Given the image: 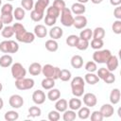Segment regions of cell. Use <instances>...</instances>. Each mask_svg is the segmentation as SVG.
<instances>
[{
	"label": "cell",
	"instance_id": "53",
	"mask_svg": "<svg viewBox=\"0 0 121 121\" xmlns=\"http://www.w3.org/2000/svg\"><path fill=\"white\" fill-rule=\"evenodd\" d=\"M109 70L107 69V68H105V67H101V68H99L98 70H97V77L99 78H101V79H103L108 74H109Z\"/></svg>",
	"mask_w": 121,
	"mask_h": 121
},
{
	"label": "cell",
	"instance_id": "19",
	"mask_svg": "<svg viewBox=\"0 0 121 121\" xmlns=\"http://www.w3.org/2000/svg\"><path fill=\"white\" fill-rule=\"evenodd\" d=\"M68 108V102L66 99L64 98H59L58 100H56V104H55V109L60 112H63L64 111H66Z\"/></svg>",
	"mask_w": 121,
	"mask_h": 121
},
{
	"label": "cell",
	"instance_id": "12",
	"mask_svg": "<svg viewBox=\"0 0 121 121\" xmlns=\"http://www.w3.org/2000/svg\"><path fill=\"white\" fill-rule=\"evenodd\" d=\"M99 111L102 113L104 118L111 117L113 114V112H114V109H113L112 104H103Z\"/></svg>",
	"mask_w": 121,
	"mask_h": 121
},
{
	"label": "cell",
	"instance_id": "61",
	"mask_svg": "<svg viewBox=\"0 0 121 121\" xmlns=\"http://www.w3.org/2000/svg\"><path fill=\"white\" fill-rule=\"evenodd\" d=\"M118 116L121 117V109H120V108L118 109Z\"/></svg>",
	"mask_w": 121,
	"mask_h": 121
},
{
	"label": "cell",
	"instance_id": "43",
	"mask_svg": "<svg viewBox=\"0 0 121 121\" xmlns=\"http://www.w3.org/2000/svg\"><path fill=\"white\" fill-rule=\"evenodd\" d=\"M85 70L90 72V73H94L97 70V66H96V62H95L94 60H89L86 62L85 64Z\"/></svg>",
	"mask_w": 121,
	"mask_h": 121
},
{
	"label": "cell",
	"instance_id": "20",
	"mask_svg": "<svg viewBox=\"0 0 121 121\" xmlns=\"http://www.w3.org/2000/svg\"><path fill=\"white\" fill-rule=\"evenodd\" d=\"M99 79H100V78L97 77V75H95V74H94V73L88 72V73L84 76V81L87 82V83L90 84V85H95V84H96V83L99 81Z\"/></svg>",
	"mask_w": 121,
	"mask_h": 121
},
{
	"label": "cell",
	"instance_id": "56",
	"mask_svg": "<svg viewBox=\"0 0 121 121\" xmlns=\"http://www.w3.org/2000/svg\"><path fill=\"white\" fill-rule=\"evenodd\" d=\"M110 3L112 6H114V7H117L121 4V0H110Z\"/></svg>",
	"mask_w": 121,
	"mask_h": 121
},
{
	"label": "cell",
	"instance_id": "1",
	"mask_svg": "<svg viewBox=\"0 0 121 121\" xmlns=\"http://www.w3.org/2000/svg\"><path fill=\"white\" fill-rule=\"evenodd\" d=\"M84 86H85V81L83 78L81 77H75L72 81H71V89H72V94L76 97H79L83 95L84 93Z\"/></svg>",
	"mask_w": 121,
	"mask_h": 121
},
{
	"label": "cell",
	"instance_id": "49",
	"mask_svg": "<svg viewBox=\"0 0 121 121\" xmlns=\"http://www.w3.org/2000/svg\"><path fill=\"white\" fill-rule=\"evenodd\" d=\"M60 118V112H58L57 110L49 112V113H48V119L50 121H58Z\"/></svg>",
	"mask_w": 121,
	"mask_h": 121
},
{
	"label": "cell",
	"instance_id": "14",
	"mask_svg": "<svg viewBox=\"0 0 121 121\" xmlns=\"http://www.w3.org/2000/svg\"><path fill=\"white\" fill-rule=\"evenodd\" d=\"M106 65H107V69L110 71V72H113L117 69L118 67V59L116 56H111L108 60L106 61Z\"/></svg>",
	"mask_w": 121,
	"mask_h": 121
},
{
	"label": "cell",
	"instance_id": "10",
	"mask_svg": "<svg viewBox=\"0 0 121 121\" xmlns=\"http://www.w3.org/2000/svg\"><path fill=\"white\" fill-rule=\"evenodd\" d=\"M32 100L35 104L41 105L45 101V94L42 90H36L32 94Z\"/></svg>",
	"mask_w": 121,
	"mask_h": 121
},
{
	"label": "cell",
	"instance_id": "35",
	"mask_svg": "<svg viewBox=\"0 0 121 121\" xmlns=\"http://www.w3.org/2000/svg\"><path fill=\"white\" fill-rule=\"evenodd\" d=\"M60 14V10L59 9H57L56 7H54L53 5L48 7L47 9H46V15H49V16H52L54 18H58Z\"/></svg>",
	"mask_w": 121,
	"mask_h": 121
},
{
	"label": "cell",
	"instance_id": "60",
	"mask_svg": "<svg viewBox=\"0 0 121 121\" xmlns=\"http://www.w3.org/2000/svg\"><path fill=\"white\" fill-rule=\"evenodd\" d=\"M3 27H4V24H3V22L0 20V30H2Z\"/></svg>",
	"mask_w": 121,
	"mask_h": 121
},
{
	"label": "cell",
	"instance_id": "4",
	"mask_svg": "<svg viewBox=\"0 0 121 121\" xmlns=\"http://www.w3.org/2000/svg\"><path fill=\"white\" fill-rule=\"evenodd\" d=\"M60 23L64 26H72L74 23V16L70 9L64 8L60 11Z\"/></svg>",
	"mask_w": 121,
	"mask_h": 121
},
{
	"label": "cell",
	"instance_id": "38",
	"mask_svg": "<svg viewBox=\"0 0 121 121\" xmlns=\"http://www.w3.org/2000/svg\"><path fill=\"white\" fill-rule=\"evenodd\" d=\"M78 40H79V37L78 36L72 34V35H69L66 38V43H67V45H69L71 47H75L77 45Z\"/></svg>",
	"mask_w": 121,
	"mask_h": 121
},
{
	"label": "cell",
	"instance_id": "42",
	"mask_svg": "<svg viewBox=\"0 0 121 121\" xmlns=\"http://www.w3.org/2000/svg\"><path fill=\"white\" fill-rule=\"evenodd\" d=\"M89 41H86V40H83V39H80L79 38V40H78V43H77V45H76V47L78 49V50H86L88 47H89Z\"/></svg>",
	"mask_w": 121,
	"mask_h": 121
},
{
	"label": "cell",
	"instance_id": "29",
	"mask_svg": "<svg viewBox=\"0 0 121 121\" xmlns=\"http://www.w3.org/2000/svg\"><path fill=\"white\" fill-rule=\"evenodd\" d=\"M19 50V44L12 40H8V53L13 54Z\"/></svg>",
	"mask_w": 121,
	"mask_h": 121
},
{
	"label": "cell",
	"instance_id": "58",
	"mask_svg": "<svg viewBox=\"0 0 121 121\" xmlns=\"http://www.w3.org/2000/svg\"><path fill=\"white\" fill-rule=\"evenodd\" d=\"M3 106H4V101H3V99L0 97V110L3 108Z\"/></svg>",
	"mask_w": 121,
	"mask_h": 121
},
{
	"label": "cell",
	"instance_id": "17",
	"mask_svg": "<svg viewBox=\"0 0 121 121\" xmlns=\"http://www.w3.org/2000/svg\"><path fill=\"white\" fill-rule=\"evenodd\" d=\"M62 35H63V30L60 26H53L49 30V36L53 40H58V39L61 38Z\"/></svg>",
	"mask_w": 121,
	"mask_h": 121
},
{
	"label": "cell",
	"instance_id": "15",
	"mask_svg": "<svg viewBox=\"0 0 121 121\" xmlns=\"http://www.w3.org/2000/svg\"><path fill=\"white\" fill-rule=\"evenodd\" d=\"M85 10H86V8H85L84 4H81V3H78V2L74 3L71 7L72 13H74L76 15H81L85 12Z\"/></svg>",
	"mask_w": 121,
	"mask_h": 121
},
{
	"label": "cell",
	"instance_id": "27",
	"mask_svg": "<svg viewBox=\"0 0 121 121\" xmlns=\"http://www.w3.org/2000/svg\"><path fill=\"white\" fill-rule=\"evenodd\" d=\"M45 48L50 52H56L59 48V44H58L56 40L50 39V40H47L45 42Z\"/></svg>",
	"mask_w": 121,
	"mask_h": 121
},
{
	"label": "cell",
	"instance_id": "33",
	"mask_svg": "<svg viewBox=\"0 0 121 121\" xmlns=\"http://www.w3.org/2000/svg\"><path fill=\"white\" fill-rule=\"evenodd\" d=\"M1 34L4 38H10L13 36L14 34V30H13V27L12 26H7L5 27H3V29L1 30Z\"/></svg>",
	"mask_w": 121,
	"mask_h": 121
},
{
	"label": "cell",
	"instance_id": "7",
	"mask_svg": "<svg viewBox=\"0 0 121 121\" xmlns=\"http://www.w3.org/2000/svg\"><path fill=\"white\" fill-rule=\"evenodd\" d=\"M15 36H16V40L18 42L25 43H30L35 40V34L32 32H28L26 30L20 34H17Z\"/></svg>",
	"mask_w": 121,
	"mask_h": 121
},
{
	"label": "cell",
	"instance_id": "24",
	"mask_svg": "<svg viewBox=\"0 0 121 121\" xmlns=\"http://www.w3.org/2000/svg\"><path fill=\"white\" fill-rule=\"evenodd\" d=\"M60 97V91L56 88H52L47 93V98L50 101H56Z\"/></svg>",
	"mask_w": 121,
	"mask_h": 121
},
{
	"label": "cell",
	"instance_id": "50",
	"mask_svg": "<svg viewBox=\"0 0 121 121\" xmlns=\"http://www.w3.org/2000/svg\"><path fill=\"white\" fill-rule=\"evenodd\" d=\"M1 13H13V7L11 4L7 3L1 8Z\"/></svg>",
	"mask_w": 121,
	"mask_h": 121
},
{
	"label": "cell",
	"instance_id": "64",
	"mask_svg": "<svg viewBox=\"0 0 121 121\" xmlns=\"http://www.w3.org/2000/svg\"><path fill=\"white\" fill-rule=\"evenodd\" d=\"M7 1H14V0H7Z\"/></svg>",
	"mask_w": 121,
	"mask_h": 121
},
{
	"label": "cell",
	"instance_id": "39",
	"mask_svg": "<svg viewBox=\"0 0 121 121\" xmlns=\"http://www.w3.org/2000/svg\"><path fill=\"white\" fill-rule=\"evenodd\" d=\"M104 44V42L102 39H92L91 41V47L95 50H98V49H101L102 46Z\"/></svg>",
	"mask_w": 121,
	"mask_h": 121
},
{
	"label": "cell",
	"instance_id": "11",
	"mask_svg": "<svg viewBox=\"0 0 121 121\" xmlns=\"http://www.w3.org/2000/svg\"><path fill=\"white\" fill-rule=\"evenodd\" d=\"M87 25V18L84 15H78L74 17V23L73 26L77 29H82L86 26Z\"/></svg>",
	"mask_w": 121,
	"mask_h": 121
},
{
	"label": "cell",
	"instance_id": "30",
	"mask_svg": "<svg viewBox=\"0 0 121 121\" xmlns=\"http://www.w3.org/2000/svg\"><path fill=\"white\" fill-rule=\"evenodd\" d=\"M63 112H64V113H63L62 118H63L64 121H73V120H75L76 117H77L76 111H73V110H68V111H67V110H66V111H64Z\"/></svg>",
	"mask_w": 121,
	"mask_h": 121
},
{
	"label": "cell",
	"instance_id": "62",
	"mask_svg": "<svg viewBox=\"0 0 121 121\" xmlns=\"http://www.w3.org/2000/svg\"><path fill=\"white\" fill-rule=\"evenodd\" d=\"M2 89H3V85H2V83L0 82V93L2 92Z\"/></svg>",
	"mask_w": 121,
	"mask_h": 121
},
{
	"label": "cell",
	"instance_id": "36",
	"mask_svg": "<svg viewBox=\"0 0 121 121\" xmlns=\"http://www.w3.org/2000/svg\"><path fill=\"white\" fill-rule=\"evenodd\" d=\"M4 117L7 121H15L19 118V113L16 111H8L5 113Z\"/></svg>",
	"mask_w": 121,
	"mask_h": 121
},
{
	"label": "cell",
	"instance_id": "25",
	"mask_svg": "<svg viewBox=\"0 0 121 121\" xmlns=\"http://www.w3.org/2000/svg\"><path fill=\"white\" fill-rule=\"evenodd\" d=\"M55 86V79L52 78H44L42 80V87L44 90H50Z\"/></svg>",
	"mask_w": 121,
	"mask_h": 121
},
{
	"label": "cell",
	"instance_id": "48",
	"mask_svg": "<svg viewBox=\"0 0 121 121\" xmlns=\"http://www.w3.org/2000/svg\"><path fill=\"white\" fill-rule=\"evenodd\" d=\"M12 27H13V30H14V34H15V35H17V34H20V33H22V32L26 31V28H25V26H24L22 24H20V23H15V24H13Z\"/></svg>",
	"mask_w": 121,
	"mask_h": 121
},
{
	"label": "cell",
	"instance_id": "2",
	"mask_svg": "<svg viewBox=\"0 0 121 121\" xmlns=\"http://www.w3.org/2000/svg\"><path fill=\"white\" fill-rule=\"evenodd\" d=\"M112 56V53L109 49H103V50H95L93 54V60L96 63H106L108 59Z\"/></svg>",
	"mask_w": 121,
	"mask_h": 121
},
{
	"label": "cell",
	"instance_id": "5",
	"mask_svg": "<svg viewBox=\"0 0 121 121\" xmlns=\"http://www.w3.org/2000/svg\"><path fill=\"white\" fill-rule=\"evenodd\" d=\"M10 72H11V76L15 79L23 78L26 75V70L25 69V67L23 66V64H21L20 62H15V63L11 64Z\"/></svg>",
	"mask_w": 121,
	"mask_h": 121
},
{
	"label": "cell",
	"instance_id": "51",
	"mask_svg": "<svg viewBox=\"0 0 121 121\" xmlns=\"http://www.w3.org/2000/svg\"><path fill=\"white\" fill-rule=\"evenodd\" d=\"M103 81L107 84H112L115 81V76L113 75L112 72H109V74L103 78Z\"/></svg>",
	"mask_w": 121,
	"mask_h": 121
},
{
	"label": "cell",
	"instance_id": "37",
	"mask_svg": "<svg viewBox=\"0 0 121 121\" xmlns=\"http://www.w3.org/2000/svg\"><path fill=\"white\" fill-rule=\"evenodd\" d=\"M59 78L61 81H68L71 78V72L68 69H60L59 74Z\"/></svg>",
	"mask_w": 121,
	"mask_h": 121
},
{
	"label": "cell",
	"instance_id": "40",
	"mask_svg": "<svg viewBox=\"0 0 121 121\" xmlns=\"http://www.w3.org/2000/svg\"><path fill=\"white\" fill-rule=\"evenodd\" d=\"M42 114V110L38 106H32L28 109V116L31 117H38Z\"/></svg>",
	"mask_w": 121,
	"mask_h": 121
},
{
	"label": "cell",
	"instance_id": "46",
	"mask_svg": "<svg viewBox=\"0 0 121 121\" xmlns=\"http://www.w3.org/2000/svg\"><path fill=\"white\" fill-rule=\"evenodd\" d=\"M112 29L115 34H121V20H115L112 26Z\"/></svg>",
	"mask_w": 121,
	"mask_h": 121
},
{
	"label": "cell",
	"instance_id": "26",
	"mask_svg": "<svg viewBox=\"0 0 121 121\" xmlns=\"http://www.w3.org/2000/svg\"><path fill=\"white\" fill-rule=\"evenodd\" d=\"M82 105V102L79 98H71L68 102V107L70 108V110H73V111H78Z\"/></svg>",
	"mask_w": 121,
	"mask_h": 121
},
{
	"label": "cell",
	"instance_id": "34",
	"mask_svg": "<svg viewBox=\"0 0 121 121\" xmlns=\"http://www.w3.org/2000/svg\"><path fill=\"white\" fill-rule=\"evenodd\" d=\"M79 38L86 40V41H90L91 38H93V30L90 28H84L83 30L80 31L79 33Z\"/></svg>",
	"mask_w": 121,
	"mask_h": 121
},
{
	"label": "cell",
	"instance_id": "57",
	"mask_svg": "<svg viewBox=\"0 0 121 121\" xmlns=\"http://www.w3.org/2000/svg\"><path fill=\"white\" fill-rule=\"evenodd\" d=\"M102 1H103V0H91V2H92L93 4H100Z\"/></svg>",
	"mask_w": 121,
	"mask_h": 121
},
{
	"label": "cell",
	"instance_id": "23",
	"mask_svg": "<svg viewBox=\"0 0 121 121\" xmlns=\"http://www.w3.org/2000/svg\"><path fill=\"white\" fill-rule=\"evenodd\" d=\"M12 64V57L9 54H5L2 57H0V66L7 68L9 67Z\"/></svg>",
	"mask_w": 121,
	"mask_h": 121
},
{
	"label": "cell",
	"instance_id": "41",
	"mask_svg": "<svg viewBox=\"0 0 121 121\" xmlns=\"http://www.w3.org/2000/svg\"><path fill=\"white\" fill-rule=\"evenodd\" d=\"M0 20L3 22V24L9 25L12 22L13 20V14L12 13H1Z\"/></svg>",
	"mask_w": 121,
	"mask_h": 121
},
{
	"label": "cell",
	"instance_id": "55",
	"mask_svg": "<svg viewBox=\"0 0 121 121\" xmlns=\"http://www.w3.org/2000/svg\"><path fill=\"white\" fill-rule=\"evenodd\" d=\"M113 16L117 19V20H121V8L119 6H117L114 10H113Z\"/></svg>",
	"mask_w": 121,
	"mask_h": 121
},
{
	"label": "cell",
	"instance_id": "22",
	"mask_svg": "<svg viewBox=\"0 0 121 121\" xmlns=\"http://www.w3.org/2000/svg\"><path fill=\"white\" fill-rule=\"evenodd\" d=\"M42 65L39 62H32L28 67V72L32 76H38L42 73Z\"/></svg>",
	"mask_w": 121,
	"mask_h": 121
},
{
	"label": "cell",
	"instance_id": "44",
	"mask_svg": "<svg viewBox=\"0 0 121 121\" xmlns=\"http://www.w3.org/2000/svg\"><path fill=\"white\" fill-rule=\"evenodd\" d=\"M21 5H22V8L26 10H32L34 8L33 0H22Z\"/></svg>",
	"mask_w": 121,
	"mask_h": 121
},
{
	"label": "cell",
	"instance_id": "31",
	"mask_svg": "<svg viewBox=\"0 0 121 121\" xmlns=\"http://www.w3.org/2000/svg\"><path fill=\"white\" fill-rule=\"evenodd\" d=\"M105 37V29L101 26L95 27L93 30V38L94 39H102Z\"/></svg>",
	"mask_w": 121,
	"mask_h": 121
},
{
	"label": "cell",
	"instance_id": "18",
	"mask_svg": "<svg viewBox=\"0 0 121 121\" xmlns=\"http://www.w3.org/2000/svg\"><path fill=\"white\" fill-rule=\"evenodd\" d=\"M34 34L38 38H44L47 35V29L43 25H37L34 27Z\"/></svg>",
	"mask_w": 121,
	"mask_h": 121
},
{
	"label": "cell",
	"instance_id": "16",
	"mask_svg": "<svg viewBox=\"0 0 121 121\" xmlns=\"http://www.w3.org/2000/svg\"><path fill=\"white\" fill-rule=\"evenodd\" d=\"M120 96H121L120 90L118 88L112 89L111 94H110V102H111V104H112V105L117 104L120 101Z\"/></svg>",
	"mask_w": 121,
	"mask_h": 121
},
{
	"label": "cell",
	"instance_id": "54",
	"mask_svg": "<svg viewBox=\"0 0 121 121\" xmlns=\"http://www.w3.org/2000/svg\"><path fill=\"white\" fill-rule=\"evenodd\" d=\"M53 6L56 7L57 9H59L60 11H61L64 8H66V6H65V2H64L63 0H54V2H53Z\"/></svg>",
	"mask_w": 121,
	"mask_h": 121
},
{
	"label": "cell",
	"instance_id": "47",
	"mask_svg": "<svg viewBox=\"0 0 121 121\" xmlns=\"http://www.w3.org/2000/svg\"><path fill=\"white\" fill-rule=\"evenodd\" d=\"M90 115H91L92 121H102V119L104 118L100 111H94Z\"/></svg>",
	"mask_w": 121,
	"mask_h": 121
},
{
	"label": "cell",
	"instance_id": "9",
	"mask_svg": "<svg viewBox=\"0 0 121 121\" xmlns=\"http://www.w3.org/2000/svg\"><path fill=\"white\" fill-rule=\"evenodd\" d=\"M83 103L89 108H92V107L95 106L96 103H97L96 95L93 93H86L83 95Z\"/></svg>",
	"mask_w": 121,
	"mask_h": 121
},
{
	"label": "cell",
	"instance_id": "52",
	"mask_svg": "<svg viewBox=\"0 0 121 121\" xmlns=\"http://www.w3.org/2000/svg\"><path fill=\"white\" fill-rule=\"evenodd\" d=\"M57 22V18H54L52 16H49V15H45L44 17V23L46 26H53Z\"/></svg>",
	"mask_w": 121,
	"mask_h": 121
},
{
	"label": "cell",
	"instance_id": "21",
	"mask_svg": "<svg viewBox=\"0 0 121 121\" xmlns=\"http://www.w3.org/2000/svg\"><path fill=\"white\" fill-rule=\"evenodd\" d=\"M71 65L76 69H79L83 65V59L80 55H74L71 58Z\"/></svg>",
	"mask_w": 121,
	"mask_h": 121
},
{
	"label": "cell",
	"instance_id": "32",
	"mask_svg": "<svg viewBox=\"0 0 121 121\" xmlns=\"http://www.w3.org/2000/svg\"><path fill=\"white\" fill-rule=\"evenodd\" d=\"M26 12L23 8H16L13 10V18H15L17 21H21L25 18Z\"/></svg>",
	"mask_w": 121,
	"mask_h": 121
},
{
	"label": "cell",
	"instance_id": "63",
	"mask_svg": "<svg viewBox=\"0 0 121 121\" xmlns=\"http://www.w3.org/2000/svg\"><path fill=\"white\" fill-rule=\"evenodd\" d=\"M1 4H2V1H1V0H0V6H1Z\"/></svg>",
	"mask_w": 121,
	"mask_h": 121
},
{
	"label": "cell",
	"instance_id": "8",
	"mask_svg": "<svg viewBox=\"0 0 121 121\" xmlns=\"http://www.w3.org/2000/svg\"><path fill=\"white\" fill-rule=\"evenodd\" d=\"M9 104L13 109H19L24 105V99L20 95H12L9 98Z\"/></svg>",
	"mask_w": 121,
	"mask_h": 121
},
{
	"label": "cell",
	"instance_id": "13",
	"mask_svg": "<svg viewBox=\"0 0 121 121\" xmlns=\"http://www.w3.org/2000/svg\"><path fill=\"white\" fill-rule=\"evenodd\" d=\"M49 2H50V0H38L34 4L33 9H35L36 11H38V12H40L42 14H44V10L48 7Z\"/></svg>",
	"mask_w": 121,
	"mask_h": 121
},
{
	"label": "cell",
	"instance_id": "6",
	"mask_svg": "<svg viewBox=\"0 0 121 121\" xmlns=\"http://www.w3.org/2000/svg\"><path fill=\"white\" fill-rule=\"evenodd\" d=\"M34 80L32 78H23L20 79H16L15 81V86L18 90L25 91V90H30L34 86Z\"/></svg>",
	"mask_w": 121,
	"mask_h": 121
},
{
	"label": "cell",
	"instance_id": "59",
	"mask_svg": "<svg viewBox=\"0 0 121 121\" xmlns=\"http://www.w3.org/2000/svg\"><path fill=\"white\" fill-rule=\"evenodd\" d=\"M78 3H81V4H85V3H87L89 0H77Z\"/></svg>",
	"mask_w": 121,
	"mask_h": 121
},
{
	"label": "cell",
	"instance_id": "28",
	"mask_svg": "<svg viewBox=\"0 0 121 121\" xmlns=\"http://www.w3.org/2000/svg\"><path fill=\"white\" fill-rule=\"evenodd\" d=\"M90 114H91V111L89 107H80L78 109V116L80 119H87L88 117H90Z\"/></svg>",
	"mask_w": 121,
	"mask_h": 121
},
{
	"label": "cell",
	"instance_id": "45",
	"mask_svg": "<svg viewBox=\"0 0 121 121\" xmlns=\"http://www.w3.org/2000/svg\"><path fill=\"white\" fill-rule=\"evenodd\" d=\"M30 18L32 19V21L34 22H40L43 18V14L36 11L35 9H32L30 12Z\"/></svg>",
	"mask_w": 121,
	"mask_h": 121
},
{
	"label": "cell",
	"instance_id": "3",
	"mask_svg": "<svg viewBox=\"0 0 121 121\" xmlns=\"http://www.w3.org/2000/svg\"><path fill=\"white\" fill-rule=\"evenodd\" d=\"M60 69L57 66H53L51 64H45L42 67V73L45 78H52L55 80L59 78Z\"/></svg>",
	"mask_w": 121,
	"mask_h": 121
}]
</instances>
